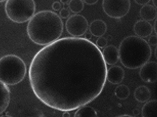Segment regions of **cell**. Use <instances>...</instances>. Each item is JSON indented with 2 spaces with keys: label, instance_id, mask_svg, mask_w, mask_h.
Wrapping results in <instances>:
<instances>
[{
  "label": "cell",
  "instance_id": "6da1fadb",
  "mask_svg": "<svg viewBox=\"0 0 157 117\" xmlns=\"http://www.w3.org/2000/svg\"><path fill=\"white\" fill-rule=\"evenodd\" d=\"M107 70L96 44L85 38L64 37L36 54L29 78L41 102L55 110L69 112L99 96L107 81Z\"/></svg>",
  "mask_w": 157,
  "mask_h": 117
},
{
  "label": "cell",
  "instance_id": "7a4b0ae2",
  "mask_svg": "<svg viewBox=\"0 0 157 117\" xmlns=\"http://www.w3.org/2000/svg\"><path fill=\"white\" fill-rule=\"evenodd\" d=\"M63 23L60 16L51 10H43L34 14L27 25L29 38L34 44L46 46L60 38Z\"/></svg>",
  "mask_w": 157,
  "mask_h": 117
},
{
  "label": "cell",
  "instance_id": "3957f363",
  "mask_svg": "<svg viewBox=\"0 0 157 117\" xmlns=\"http://www.w3.org/2000/svg\"><path fill=\"white\" fill-rule=\"evenodd\" d=\"M119 59L123 66L129 69L140 68L149 61L152 49L144 38L130 36L123 39L119 49Z\"/></svg>",
  "mask_w": 157,
  "mask_h": 117
},
{
  "label": "cell",
  "instance_id": "277c9868",
  "mask_svg": "<svg viewBox=\"0 0 157 117\" xmlns=\"http://www.w3.org/2000/svg\"><path fill=\"white\" fill-rule=\"evenodd\" d=\"M26 74V64L19 56L7 55L0 58V81L7 86L20 83Z\"/></svg>",
  "mask_w": 157,
  "mask_h": 117
},
{
  "label": "cell",
  "instance_id": "5b68a950",
  "mask_svg": "<svg viewBox=\"0 0 157 117\" xmlns=\"http://www.w3.org/2000/svg\"><path fill=\"white\" fill-rule=\"evenodd\" d=\"M5 9L11 21L24 23L29 21L35 14L36 3L34 0H7Z\"/></svg>",
  "mask_w": 157,
  "mask_h": 117
},
{
  "label": "cell",
  "instance_id": "8992f818",
  "mask_svg": "<svg viewBox=\"0 0 157 117\" xmlns=\"http://www.w3.org/2000/svg\"><path fill=\"white\" fill-rule=\"evenodd\" d=\"M102 8L109 17L121 18L129 13L131 1L130 0H103Z\"/></svg>",
  "mask_w": 157,
  "mask_h": 117
},
{
  "label": "cell",
  "instance_id": "52a82bcc",
  "mask_svg": "<svg viewBox=\"0 0 157 117\" xmlns=\"http://www.w3.org/2000/svg\"><path fill=\"white\" fill-rule=\"evenodd\" d=\"M66 31L75 37L83 36L87 32L88 23L87 19L82 15H72L69 17L65 23Z\"/></svg>",
  "mask_w": 157,
  "mask_h": 117
},
{
  "label": "cell",
  "instance_id": "ba28073f",
  "mask_svg": "<svg viewBox=\"0 0 157 117\" xmlns=\"http://www.w3.org/2000/svg\"><path fill=\"white\" fill-rule=\"evenodd\" d=\"M139 75L146 83H154L157 81V63L155 61H148L140 67Z\"/></svg>",
  "mask_w": 157,
  "mask_h": 117
},
{
  "label": "cell",
  "instance_id": "9c48e42d",
  "mask_svg": "<svg viewBox=\"0 0 157 117\" xmlns=\"http://www.w3.org/2000/svg\"><path fill=\"white\" fill-rule=\"evenodd\" d=\"M124 77L125 71L120 66H113L107 70V81L111 84H120L123 81Z\"/></svg>",
  "mask_w": 157,
  "mask_h": 117
},
{
  "label": "cell",
  "instance_id": "30bf717a",
  "mask_svg": "<svg viewBox=\"0 0 157 117\" xmlns=\"http://www.w3.org/2000/svg\"><path fill=\"white\" fill-rule=\"evenodd\" d=\"M134 32L137 36L141 38H146L152 34L153 28L149 21L140 20L135 24L134 26Z\"/></svg>",
  "mask_w": 157,
  "mask_h": 117
},
{
  "label": "cell",
  "instance_id": "8fae6325",
  "mask_svg": "<svg viewBox=\"0 0 157 117\" xmlns=\"http://www.w3.org/2000/svg\"><path fill=\"white\" fill-rule=\"evenodd\" d=\"M102 53L104 59L107 64L113 65L119 60L118 49L114 45L105 47Z\"/></svg>",
  "mask_w": 157,
  "mask_h": 117
},
{
  "label": "cell",
  "instance_id": "7c38bea8",
  "mask_svg": "<svg viewBox=\"0 0 157 117\" xmlns=\"http://www.w3.org/2000/svg\"><path fill=\"white\" fill-rule=\"evenodd\" d=\"M10 92L7 85L0 81V114L6 110L10 104Z\"/></svg>",
  "mask_w": 157,
  "mask_h": 117
},
{
  "label": "cell",
  "instance_id": "4fadbf2b",
  "mask_svg": "<svg viewBox=\"0 0 157 117\" xmlns=\"http://www.w3.org/2000/svg\"><path fill=\"white\" fill-rule=\"evenodd\" d=\"M89 30L92 36L99 37L103 36L106 33L107 25L102 20H95L90 25Z\"/></svg>",
  "mask_w": 157,
  "mask_h": 117
},
{
  "label": "cell",
  "instance_id": "5bb4252c",
  "mask_svg": "<svg viewBox=\"0 0 157 117\" xmlns=\"http://www.w3.org/2000/svg\"><path fill=\"white\" fill-rule=\"evenodd\" d=\"M140 14L142 20L153 21L157 17V7L151 5H144L140 9Z\"/></svg>",
  "mask_w": 157,
  "mask_h": 117
},
{
  "label": "cell",
  "instance_id": "9a60e30c",
  "mask_svg": "<svg viewBox=\"0 0 157 117\" xmlns=\"http://www.w3.org/2000/svg\"><path fill=\"white\" fill-rule=\"evenodd\" d=\"M134 96L135 99L138 102L145 103L151 98V91L149 88L146 86H140L135 89Z\"/></svg>",
  "mask_w": 157,
  "mask_h": 117
},
{
  "label": "cell",
  "instance_id": "2e32d148",
  "mask_svg": "<svg viewBox=\"0 0 157 117\" xmlns=\"http://www.w3.org/2000/svg\"><path fill=\"white\" fill-rule=\"evenodd\" d=\"M157 100H149L146 101L141 110L143 117H157Z\"/></svg>",
  "mask_w": 157,
  "mask_h": 117
},
{
  "label": "cell",
  "instance_id": "e0dca14e",
  "mask_svg": "<svg viewBox=\"0 0 157 117\" xmlns=\"http://www.w3.org/2000/svg\"><path fill=\"white\" fill-rule=\"evenodd\" d=\"M75 112V117H98L97 113L94 109L86 105L81 106L77 109Z\"/></svg>",
  "mask_w": 157,
  "mask_h": 117
},
{
  "label": "cell",
  "instance_id": "ac0fdd59",
  "mask_svg": "<svg viewBox=\"0 0 157 117\" xmlns=\"http://www.w3.org/2000/svg\"><path fill=\"white\" fill-rule=\"evenodd\" d=\"M114 94L118 99L121 100H124L130 96V89L127 86L124 84H121L116 87L114 91Z\"/></svg>",
  "mask_w": 157,
  "mask_h": 117
},
{
  "label": "cell",
  "instance_id": "d6986e66",
  "mask_svg": "<svg viewBox=\"0 0 157 117\" xmlns=\"http://www.w3.org/2000/svg\"><path fill=\"white\" fill-rule=\"evenodd\" d=\"M68 7L71 12L78 13L83 9L84 4L82 0H70L69 2Z\"/></svg>",
  "mask_w": 157,
  "mask_h": 117
},
{
  "label": "cell",
  "instance_id": "ffe728a7",
  "mask_svg": "<svg viewBox=\"0 0 157 117\" xmlns=\"http://www.w3.org/2000/svg\"><path fill=\"white\" fill-rule=\"evenodd\" d=\"M108 42L105 37L103 36L99 37L96 41V45L99 48L103 49L105 47L107 46Z\"/></svg>",
  "mask_w": 157,
  "mask_h": 117
},
{
  "label": "cell",
  "instance_id": "44dd1931",
  "mask_svg": "<svg viewBox=\"0 0 157 117\" xmlns=\"http://www.w3.org/2000/svg\"><path fill=\"white\" fill-rule=\"evenodd\" d=\"M70 11L66 8H63L59 11V16L63 19H66L70 16Z\"/></svg>",
  "mask_w": 157,
  "mask_h": 117
},
{
  "label": "cell",
  "instance_id": "7402d4cb",
  "mask_svg": "<svg viewBox=\"0 0 157 117\" xmlns=\"http://www.w3.org/2000/svg\"><path fill=\"white\" fill-rule=\"evenodd\" d=\"M148 43L149 45L153 46H156L157 44V36L156 35H152L150 36L148 40Z\"/></svg>",
  "mask_w": 157,
  "mask_h": 117
},
{
  "label": "cell",
  "instance_id": "603a6c76",
  "mask_svg": "<svg viewBox=\"0 0 157 117\" xmlns=\"http://www.w3.org/2000/svg\"><path fill=\"white\" fill-rule=\"evenodd\" d=\"M52 7L55 11H59L61 9V5L59 2L56 1L53 2Z\"/></svg>",
  "mask_w": 157,
  "mask_h": 117
},
{
  "label": "cell",
  "instance_id": "cb8c5ba5",
  "mask_svg": "<svg viewBox=\"0 0 157 117\" xmlns=\"http://www.w3.org/2000/svg\"><path fill=\"white\" fill-rule=\"evenodd\" d=\"M134 1L138 5L144 6L148 4L151 0H134Z\"/></svg>",
  "mask_w": 157,
  "mask_h": 117
},
{
  "label": "cell",
  "instance_id": "d4e9b609",
  "mask_svg": "<svg viewBox=\"0 0 157 117\" xmlns=\"http://www.w3.org/2000/svg\"><path fill=\"white\" fill-rule=\"evenodd\" d=\"M83 2L88 5H93L96 4L99 0H82Z\"/></svg>",
  "mask_w": 157,
  "mask_h": 117
},
{
  "label": "cell",
  "instance_id": "484cf974",
  "mask_svg": "<svg viewBox=\"0 0 157 117\" xmlns=\"http://www.w3.org/2000/svg\"><path fill=\"white\" fill-rule=\"evenodd\" d=\"M85 39H87L90 40L91 38H92V34H91L90 32H86L85 34Z\"/></svg>",
  "mask_w": 157,
  "mask_h": 117
},
{
  "label": "cell",
  "instance_id": "4316f807",
  "mask_svg": "<svg viewBox=\"0 0 157 117\" xmlns=\"http://www.w3.org/2000/svg\"><path fill=\"white\" fill-rule=\"evenodd\" d=\"M133 114H134V116L136 117V116H139L140 114V110H139V109L135 108L134 109V110L132 111Z\"/></svg>",
  "mask_w": 157,
  "mask_h": 117
},
{
  "label": "cell",
  "instance_id": "83f0119b",
  "mask_svg": "<svg viewBox=\"0 0 157 117\" xmlns=\"http://www.w3.org/2000/svg\"><path fill=\"white\" fill-rule=\"evenodd\" d=\"M64 112L63 114V117H70L71 116L69 112V111H63Z\"/></svg>",
  "mask_w": 157,
  "mask_h": 117
},
{
  "label": "cell",
  "instance_id": "f1b7e54d",
  "mask_svg": "<svg viewBox=\"0 0 157 117\" xmlns=\"http://www.w3.org/2000/svg\"><path fill=\"white\" fill-rule=\"evenodd\" d=\"M106 39H107V41H112L113 40V37L111 35H109V36H107Z\"/></svg>",
  "mask_w": 157,
  "mask_h": 117
},
{
  "label": "cell",
  "instance_id": "f546056e",
  "mask_svg": "<svg viewBox=\"0 0 157 117\" xmlns=\"http://www.w3.org/2000/svg\"><path fill=\"white\" fill-rule=\"evenodd\" d=\"M60 2L63 4H68L69 1V0H60Z\"/></svg>",
  "mask_w": 157,
  "mask_h": 117
},
{
  "label": "cell",
  "instance_id": "4dcf8cb0",
  "mask_svg": "<svg viewBox=\"0 0 157 117\" xmlns=\"http://www.w3.org/2000/svg\"><path fill=\"white\" fill-rule=\"evenodd\" d=\"M153 28L155 33H156V34H157V32H156V20H155V21L154 25Z\"/></svg>",
  "mask_w": 157,
  "mask_h": 117
},
{
  "label": "cell",
  "instance_id": "1f68e13d",
  "mask_svg": "<svg viewBox=\"0 0 157 117\" xmlns=\"http://www.w3.org/2000/svg\"><path fill=\"white\" fill-rule=\"evenodd\" d=\"M152 2L153 3L154 6L157 7V0H152Z\"/></svg>",
  "mask_w": 157,
  "mask_h": 117
},
{
  "label": "cell",
  "instance_id": "d6a6232c",
  "mask_svg": "<svg viewBox=\"0 0 157 117\" xmlns=\"http://www.w3.org/2000/svg\"><path fill=\"white\" fill-rule=\"evenodd\" d=\"M118 117H133L132 116H131V115H120V116H118Z\"/></svg>",
  "mask_w": 157,
  "mask_h": 117
},
{
  "label": "cell",
  "instance_id": "836d02e7",
  "mask_svg": "<svg viewBox=\"0 0 157 117\" xmlns=\"http://www.w3.org/2000/svg\"><path fill=\"white\" fill-rule=\"evenodd\" d=\"M155 56L156 58H157V56H156V48L155 49Z\"/></svg>",
  "mask_w": 157,
  "mask_h": 117
},
{
  "label": "cell",
  "instance_id": "e575fe53",
  "mask_svg": "<svg viewBox=\"0 0 157 117\" xmlns=\"http://www.w3.org/2000/svg\"><path fill=\"white\" fill-rule=\"evenodd\" d=\"M6 0H0V2H3L5 1Z\"/></svg>",
  "mask_w": 157,
  "mask_h": 117
}]
</instances>
